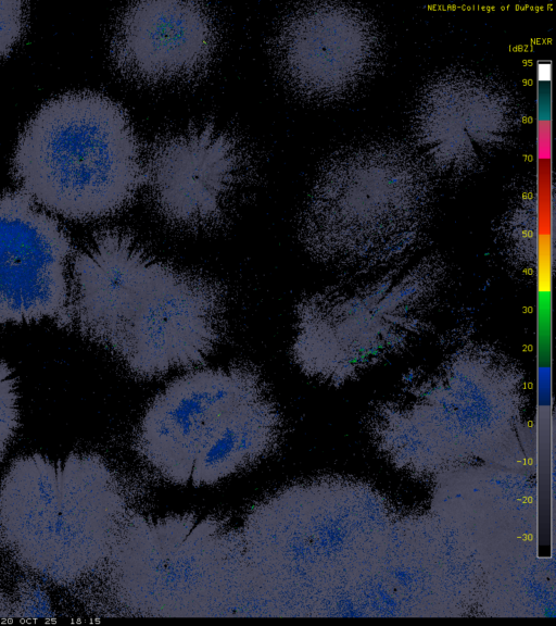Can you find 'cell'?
<instances>
[{"label":"cell","mask_w":556,"mask_h":626,"mask_svg":"<svg viewBox=\"0 0 556 626\" xmlns=\"http://www.w3.org/2000/svg\"><path fill=\"white\" fill-rule=\"evenodd\" d=\"M72 291L80 333L141 378L203 362L224 331L219 285L161 260L122 229L96 234L76 253Z\"/></svg>","instance_id":"1"},{"label":"cell","mask_w":556,"mask_h":626,"mask_svg":"<svg viewBox=\"0 0 556 626\" xmlns=\"http://www.w3.org/2000/svg\"><path fill=\"white\" fill-rule=\"evenodd\" d=\"M129 515L119 480L93 453L24 454L0 481V546L58 585L105 565Z\"/></svg>","instance_id":"2"},{"label":"cell","mask_w":556,"mask_h":626,"mask_svg":"<svg viewBox=\"0 0 556 626\" xmlns=\"http://www.w3.org/2000/svg\"><path fill=\"white\" fill-rule=\"evenodd\" d=\"M12 166L33 200L74 221L117 213L142 184L140 148L126 111L90 90L46 101L22 130Z\"/></svg>","instance_id":"3"},{"label":"cell","mask_w":556,"mask_h":626,"mask_svg":"<svg viewBox=\"0 0 556 626\" xmlns=\"http://www.w3.org/2000/svg\"><path fill=\"white\" fill-rule=\"evenodd\" d=\"M105 565L117 601L134 615L219 616L255 591L241 531L193 513L130 514Z\"/></svg>","instance_id":"4"},{"label":"cell","mask_w":556,"mask_h":626,"mask_svg":"<svg viewBox=\"0 0 556 626\" xmlns=\"http://www.w3.org/2000/svg\"><path fill=\"white\" fill-rule=\"evenodd\" d=\"M252 151L212 122L159 136L149 148L142 184L157 214L187 231L220 227L255 180Z\"/></svg>","instance_id":"5"},{"label":"cell","mask_w":556,"mask_h":626,"mask_svg":"<svg viewBox=\"0 0 556 626\" xmlns=\"http://www.w3.org/2000/svg\"><path fill=\"white\" fill-rule=\"evenodd\" d=\"M274 66L298 96L313 101L345 97L374 68L375 28L355 9L309 3L288 13L269 42Z\"/></svg>","instance_id":"6"},{"label":"cell","mask_w":556,"mask_h":626,"mask_svg":"<svg viewBox=\"0 0 556 626\" xmlns=\"http://www.w3.org/2000/svg\"><path fill=\"white\" fill-rule=\"evenodd\" d=\"M72 242L24 190L0 193V325L71 321L66 264Z\"/></svg>","instance_id":"7"},{"label":"cell","mask_w":556,"mask_h":626,"mask_svg":"<svg viewBox=\"0 0 556 626\" xmlns=\"http://www.w3.org/2000/svg\"><path fill=\"white\" fill-rule=\"evenodd\" d=\"M218 46L212 12L198 1L143 0L127 5L112 28L110 53L127 79L147 86L200 78Z\"/></svg>","instance_id":"8"},{"label":"cell","mask_w":556,"mask_h":626,"mask_svg":"<svg viewBox=\"0 0 556 626\" xmlns=\"http://www.w3.org/2000/svg\"><path fill=\"white\" fill-rule=\"evenodd\" d=\"M263 385L254 370L242 365L198 370L174 379L144 411L136 451L163 479L187 484L208 424Z\"/></svg>","instance_id":"9"},{"label":"cell","mask_w":556,"mask_h":626,"mask_svg":"<svg viewBox=\"0 0 556 626\" xmlns=\"http://www.w3.org/2000/svg\"><path fill=\"white\" fill-rule=\"evenodd\" d=\"M437 87L416 114V140L431 165L470 171L507 138L509 104L493 87L466 77Z\"/></svg>","instance_id":"10"},{"label":"cell","mask_w":556,"mask_h":626,"mask_svg":"<svg viewBox=\"0 0 556 626\" xmlns=\"http://www.w3.org/2000/svg\"><path fill=\"white\" fill-rule=\"evenodd\" d=\"M280 413L266 386L239 399L207 426L191 473L193 486H211L258 461L279 445Z\"/></svg>","instance_id":"11"},{"label":"cell","mask_w":556,"mask_h":626,"mask_svg":"<svg viewBox=\"0 0 556 626\" xmlns=\"http://www.w3.org/2000/svg\"><path fill=\"white\" fill-rule=\"evenodd\" d=\"M20 425L17 381L12 368L0 360V460Z\"/></svg>","instance_id":"12"},{"label":"cell","mask_w":556,"mask_h":626,"mask_svg":"<svg viewBox=\"0 0 556 626\" xmlns=\"http://www.w3.org/2000/svg\"><path fill=\"white\" fill-rule=\"evenodd\" d=\"M54 613L47 591L36 583L24 581L12 602V616L21 618H51Z\"/></svg>","instance_id":"13"},{"label":"cell","mask_w":556,"mask_h":626,"mask_svg":"<svg viewBox=\"0 0 556 626\" xmlns=\"http://www.w3.org/2000/svg\"><path fill=\"white\" fill-rule=\"evenodd\" d=\"M24 1H0V58L22 37L26 23Z\"/></svg>","instance_id":"14"},{"label":"cell","mask_w":556,"mask_h":626,"mask_svg":"<svg viewBox=\"0 0 556 626\" xmlns=\"http://www.w3.org/2000/svg\"><path fill=\"white\" fill-rule=\"evenodd\" d=\"M12 616V602H10L3 593L0 592V618H8Z\"/></svg>","instance_id":"15"}]
</instances>
